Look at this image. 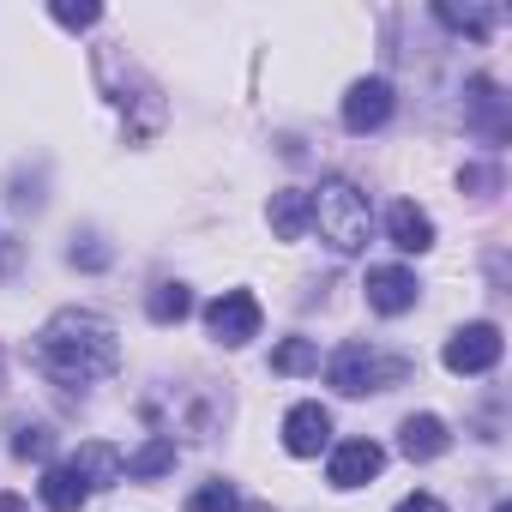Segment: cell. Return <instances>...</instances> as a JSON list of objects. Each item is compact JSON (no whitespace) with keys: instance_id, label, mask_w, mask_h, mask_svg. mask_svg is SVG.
<instances>
[{"instance_id":"obj_11","label":"cell","mask_w":512,"mask_h":512,"mask_svg":"<svg viewBox=\"0 0 512 512\" xmlns=\"http://www.w3.org/2000/svg\"><path fill=\"white\" fill-rule=\"evenodd\" d=\"M67 464L79 470V482H85L91 494H97V488H115V482L127 476V458H121V452H115L109 440H85V446H79V452H73Z\"/></svg>"},{"instance_id":"obj_8","label":"cell","mask_w":512,"mask_h":512,"mask_svg":"<svg viewBox=\"0 0 512 512\" xmlns=\"http://www.w3.org/2000/svg\"><path fill=\"white\" fill-rule=\"evenodd\" d=\"M380 470H386V446H374V440H344V446H332V464H326L332 488H368Z\"/></svg>"},{"instance_id":"obj_4","label":"cell","mask_w":512,"mask_h":512,"mask_svg":"<svg viewBox=\"0 0 512 512\" xmlns=\"http://www.w3.org/2000/svg\"><path fill=\"white\" fill-rule=\"evenodd\" d=\"M260 302H253L247 290H223L211 308H205V326H211V338L223 344V350H241V344H253L260 338Z\"/></svg>"},{"instance_id":"obj_21","label":"cell","mask_w":512,"mask_h":512,"mask_svg":"<svg viewBox=\"0 0 512 512\" xmlns=\"http://www.w3.org/2000/svg\"><path fill=\"white\" fill-rule=\"evenodd\" d=\"M55 25H67V31H85V25H97L103 19V7H97V0H79V7H73V0H55Z\"/></svg>"},{"instance_id":"obj_1","label":"cell","mask_w":512,"mask_h":512,"mask_svg":"<svg viewBox=\"0 0 512 512\" xmlns=\"http://www.w3.org/2000/svg\"><path fill=\"white\" fill-rule=\"evenodd\" d=\"M37 368L61 386H91V380H109L121 368V338L103 314H85V308H61L43 332H37Z\"/></svg>"},{"instance_id":"obj_14","label":"cell","mask_w":512,"mask_h":512,"mask_svg":"<svg viewBox=\"0 0 512 512\" xmlns=\"http://www.w3.org/2000/svg\"><path fill=\"white\" fill-rule=\"evenodd\" d=\"M266 217H272V235H278V241H302L308 223H314V205H308L302 187H278L272 205H266Z\"/></svg>"},{"instance_id":"obj_18","label":"cell","mask_w":512,"mask_h":512,"mask_svg":"<svg viewBox=\"0 0 512 512\" xmlns=\"http://www.w3.org/2000/svg\"><path fill=\"white\" fill-rule=\"evenodd\" d=\"M440 25H452V31H464V37H488L494 25H500V13L494 7H452V0H440Z\"/></svg>"},{"instance_id":"obj_26","label":"cell","mask_w":512,"mask_h":512,"mask_svg":"<svg viewBox=\"0 0 512 512\" xmlns=\"http://www.w3.org/2000/svg\"><path fill=\"white\" fill-rule=\"evenodd\" d=\"M235 512H272V506H266V500H247V506H235Z\"/></svg>"},{"instance_id":"obj_19","label":"cell","mask_w":512,"mask_h":512,"mask_svg":"<svg viewBox=\"0 0 512 512\" xmlns=\"http://www.w3.org/2000/svg\"><path fill=\"white\" fill-rule=\"evenodd\" d=\"M320 368V344L314 338H284L272 350V374H314Z\"/></svg>"},{"instance_id":"obj_22","label":"cell","mask_w":512,"mask_h":512,"mask_svg":"<svg viewBox=\"0 0 512 512\" xmlns=\"http://www.w3.org/2000/svg\"><path fill=\"white\" fill-rule=\"evenodd\" d=\"M49 446H55V434H49L43 422H25V428L13 434V452H19V458H49Z\"/></svg>"},{"instance_id":"obj_12","label":"cell","mask_w":512,"mask_h":512,"mask_svg":"<svg viewBox=\"0 0 512 512\" xmlns=\"http://www.w3.org/2000/svg\"><path fill=\"white\" fill-rule=\"evenodd\" d=\"M386 235H392V247H404V253H428V247H434V217H428L416 199H398V205L386 211Z\"/></svg>"},{"instance_id":"obj_9","label":"cell","mask_w":512,"mask_h":512,"mask_svg":"<svg viewBox=\"0 0 512 512\" xmlns=\"http://www.w3.org/2000/svg\"><path fill=\"white\" fill-rule=\"evenodd\" d=\"M332 440V410L326 404H296L290 416H284V452H296V458H314L320 446Z\"/></svg>"},{"instance_id":"obj_6","label":"cell","mask_w":512,"mask_h":512,"mask_svg":"<svg viewBox=\"0 0 512 512\" xmlns=\"http://www.w3.org/2000/svg\"><path fill=\"white\" fill-rule=\"evenodd\" d=\"M392 109H398V97H392L386 79H356L350 97H344V127L350 133H380L392 121Z\"/></svg>"},{"instance_id":"obj_24","label":"cell","mask_w":512,"mask_h":512,"mask_svg":"<svg viewBox=\"0 0 512 512\" xmlns=\"http://www.w3.org/2000/svg\"><path fill=\"white\" fill-rule=\"evenodd\" d=\"M392 512H446V506H440L434 494H404V500H398Z\"/></svg>"},{"instance_id":"obj_10","label":"cell","mask_w":512,"mask_h":512,"mask_svg":"<svg viewBox=\"0 0 512 512\" xmlns=\"http://www.w3.org/2000/svg\"><path fill=\"white\" fill-rule=\"evenodd\" d=\"M464 91H470V97H464V115H470V127H476L488 145H500V139H506V103H500L494 79H482V73H476Z\"/></svg>"},{"instance_id":"obj_2","label":"cell","mask_w":512,"mask_h":512,"mask_svg":"<svg viewBox=\"0 0 512 512\" xmlns=\"http://www.w3.org/2000/svg\"><path fill=\"white\" fill-rule=\"evenodd\" d=\"M308 205H314L320 241H326L332 253H362V247H368L374 211H368V193H362L350 175H326V181L308 193Z\"/></svg>"},{"instance_id":"obj_23","label":"cell","mask_w":512,"mask_h":512,"mask_svg":"<svg viewBox=\"0 0 512 512\" xmlns=\"http://www.w3.org/2000/svg\"><path fill=\"white\" fill-rule=\"evenodd\" d=\"M458 181H464V187H500V169H494V163H470Z\"/></svg>"},{"instance_id":"obj_3","label":"cell","mask_w":512,"mask_h":512,"mask_svg":"<svg viewBox=\"0 0 512 512\" xmlns=\"http://www.w3.org/2000/svg\"><path fill=\"white\" fill-rule=\"evenodd\" d=\"M404 374H410V362H398V356H380L374 344H344V350H332V362H326V380H332L344 398L386 392V386H398Z\"/></svg>"},{"instance_id":"obj_13","label":"cell","mask_w":512,"mask_h":512,"mask_svg":"<svg viewBox=\"0 0 512 512\" xmlns=\"http://www.w3.org/2000/svg\"><path fill=\"white\" fill-rule=\"evenodd\" d=\"M446 446H452V434H446L440 416H404V428H398V452H404L410 464H428V458H440Z\"/></svg>"},{"instance_id":"obj_7","label":"cell","mask_w":512,"mask_h":512,"mask_svg":"<svg viewBox=\"0 0 512 512\" xmlns=\"http://www.w3.org/2000/svg\"><path fill=\"white\" fill-rule=\"evenodd\" d=\"M362 290H368V308H374V314H386V320L410 314V308H416V296H422L416 272H404V266H374Z\"/></svg>"},{"instance_id":"obj_20","label":"cell","mask_w":512,"mask_h":512,"mask_svg":"<svg viewBox=\"0 0 512 512\" xmlns=\"http://www.w3.org/2000/svg\"><path fill=\"white\" fill-rule=\"evenodd\" d=\"M235 506H241V500H235V488H229L223 476H211L205 488L187 494V512H235Z\"/></svg>"},{"instance_id":"obj_25","label":"cell","mask_w":512,"mask_h":512,"mask_svg":"<svg viewBox=\"0 0 512 512\" xmlns=\"http://www.w3.org/2000/svg\"><path fill=\"white\" fill-rule=\"evenodd\" d=\"M0 512H31V500L25 494H0Z\"/></svg>"},{"instance_id":"obj_15","label":"cell","mask_w":512,"mask_h":512,"mask_svg":"<svg viewBox=\"0 0 512 512\" xmlns=\"http://www.w3.org/2000/svg\"><path fill=\"white\" fill-rule=\"evenodd\" d=\"M85 500H91V488L79 482L73 464H49V470H43V506H49V512H79Z\"/></svg>"},{"instance_id":"obj_16","label":"cell","mask_w":512,"mask_h":512,"mask_svg":"<svg viewBox=\"0 0 512 512\" xmlns=\"http://www.w3.org/2000/svg\"><path fill=\"white\" fill-rule=\"evenodd\" d=\"M163 470H175V434H151V440L127 458V476H133V482H151V476H163Z\"/></svg>"},{"instance_id":"obj_5","label":"cell","mask_w":512,"mask_h":512,"mask_svg":"<svg viewBox=\"0 0 512 512\" xmlns=\"http://www.w3.org/2000/svg\"><path fill=\"white\" fill-rule=\"evenodd\" d=\"M500 350H506L500 326L476 320V326H464V332L446 338V368H452V374H488V368L500 362Z\"/></svg>"},{"instance_id":"obj_17","label":"cell","mask_w":512,"mask_h":512,"mask_svg":"<svg viewBox=\"0 0 512 512\" xmlns=\"http://www.w3.org/2000/svg\"><path fill=\"white\" fill-rule=\"evenodd\" d=\"M145 314H151L157 326H181V320L193 314V296H187V284H157V290L145 296Z\"/></svg>"}]
</instances>
